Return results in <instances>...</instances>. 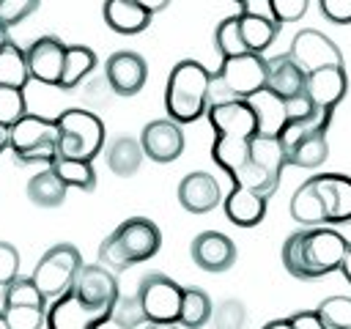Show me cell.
<instances>
[{
    "label": "cell",
    "mask_w": 351,
    "mask_h": 329,
    "mask_svg": "<svg viewBox=\"0 0 351 329\" xmlns=\"http://www.w3.org/2000/svg\"><path fill=\"white\" fill-rule=\"evenodd\" d=\"M206 118L214 129L211 159L230 175L233 189H241L250 175V143L258 134V118L247 99L211 101Z\"/></svg>",
    "instance_id": "cell-1"
},
{
    "label": "cell",
    "mask_w": 351,
    "mask_h": 329,
    "mask_svg": "<svg viewBox=\"0 0 351 329\" xmlns=\"http://www.w3.org/2000/svg\"><path fill=\"white\" fill-rule=\"evenodd\" d=\"M346 236L332 225H318L307 230H296L282 244V266L296 280H315L340 269L346 255Z\"/></svg>",
    "instance_id": "cell-2"
},
{
    "label": "cell",
    "mask_w": 351,
    "mask_h": 329,
    "mask_svg": "<svg viewBox=\"0 0 351 329\" xmlns=\"http://www.w3.org/2000/svg\"><path fill=\"white\" fill-rule=\"evenodd\" d=\"M208 104H211V71L192 58L178 60L170 69L165 85V107L170 121L192 123L200 115H206Z\"/></svg>",
    "instance_id": "cell-3"
},
{
    "label": "cell",
    "mask_w": 351,
    "mask_h": 329,
    "mask_svg": "<svg viewBox=\"0 0 351 329\" xmlns=\"http://www.w3.org/2000/svg\"><path fill=\"white\" fill-rule=\"evenodd\" d=\"M162 247V230L148 217H129L101 244L99 263L110 271H123L134 263L154 258Z\"/></svg>",
    "instance_id": "cell-4"
},
{
    "label": "cell",
    "mask_w": 351,
    "mask_h": 329,
    "mask_svg": "<svg viewBox=\"0 0 351 329\" xmlns=\"http://www.w3.org/2000/svg\"><path fill=\"white\" fill-rule=\"evenodd\" d=\"M332 115L335 112H315L310 118L288 121L277 132L280 148L285 154V164H293V167H318V164L326 162V156H329L326 132L332 126Z\"/></svg>",
    "instance_id": "cell-5"
},
{
    "label": "cell",
    "mask_w": 351,
    "mask_h": 329,
    "mask_svg": "<svg viewBox=\"0 0 351 329\" xmlns=\"http://www.w3.org/2000/svg\"><path fill=\"white\" fill-rule=\"evenodd\" d=\"M58 156L93 162L104 148V123L96 112L71 107L63 110L58 118Z\"/></svg>",
    "instance_id": "cell-6"
},
{
    "label": "cell",
    "mask_w": 351,
    "mask_h": 329,
    "mask_svg": "<svg viewBox=\"0 0 351 329\" xmlns=\"http://www.w3.org/2000/svg\"><path fill=\"white\" fill-rule=\"evenodd\" d=\"M266 88V58L263 55H233L222 58L219 69L211 74L214 101L252 99Z\"/></svg>",
    "instance_id": "cell-7"
},
{
    "label": "cell",
    "mask_w": 351,
    "mask_h": 329,
    "mask_svg": "<svg viewBox=\"0 0 351 329\" xmlns=\"http://www.w3.org/2000/svg\"><path fill=\"white\" fill-rule=\"evenodd\" d=\"M8 148L14 151L16 162H41V164H52V159L58 156V123L55 118H41L33 112H25L8 132Z\"/></svg>",
    "instance_id": "cell-8"
},
{
    "label": "cell",
    "mask_w": 351,
    "mask_h": 329,
    "mask_svg": "<svg viewBox=\"0 0 351 329\" xmlns=\"http://www.w3.org/2000/svg\"><path fill=\"white\" fill-rule=\"evenodd\" d=\"M80 269H82L80 249L74 244H55L38 258L30 280L36 282L38 293L47 302H52V299H58V296H63L66 291L74 288V280H77Z\"/></svg>",
    "instance_id": "cell-9"
},
{
    "label": "cell",
    "mask_w": 351,
    "mask_h": 329,
    "mask_svg": "<svg viewBox=\"0 0 351 329\" xmlns=\"http://www.w3.org/2000/svg\"><path fill=\"white\" fill-rule=\"evenodd\" d=\"M137 299L145 315V324H176L181 310L184 288L162 271H148L137 282Z\"/></svg>",
    "instance_id": "cell-10"
},
{
    "label": "cell",
    "mask_w": 351,
    "mask_h": 329,
    "mask_svg": "<svg viewBox=\"0 0 351 329\" xmlns=\"http://www.w3.org/2000/svg\"><path fill=\"white\" fill-rule=\"evenodd\" d=\"M3 313L11 329H41L47 324V299L30 277H16L3 288Z\"/></svg>",
    "instance_id": "cell-11"
},
{
    "label": "cell",
    "mask_w": 351,
    "mask_h": 329,
    "mask_svg": "<svg viewBox=\"0 0 351 329\" xmlns=\"http://www.w3.org/2000/svg\"><path fill=\"white\" fill-rule=\"evenodd\" d=\"M110 313L112 307L88 304L74 291H66L47 307V329H99L110 321Z\"/></svg>",
    "instance_id": "cell-12"
},
{
    "label": "cell",
    "mask_w": 351,
    "mask_h": 329,
    "mask_svg": "<svg viewBox=\"0 0 351 329\" xmlns=\"http://www.w3.org/2000/svg\"><path fill=\"white\" fill-rule=\"evenodd\" d=\"M291 60L304 71H315V69H324V66H343V52L340 47L321 30L315 27H304L293 36L291 41V49H288Z\"/></svg>",
    "instance_id": "cell-13"
},
{
    "label": "cell",
    "mask_w": 351,
    "mask_h": 329,
    "mask_svg": "<svg viewBox=\"0 0 351 329\" xmlns=\"http://www.w3.org/2000/svg\"><path fill=\"white\" fill-rule=\"evenodd\" d=\"M140 148L156 164H167V162L178 159L184 154V132H181V123H176L170 118L148 121L143 126V134H140Z\"/></svg>",
    "instance_id": "cell-14"
},
{
    "label": "cell",
    "mask_w": 351,
    "mask_h": 329,
    "mask_svg": "<svg viewBox=\"0 0 351 329\" xmlns=\"http://www.w3.org/2000/svg\"><path fill=\"white\" fill-rule=\"evenodd\" d=\"M346 93H348L346 66H324L304 74V96L321 112H335V107L346 99Z\"/></svg>",
    "instance_id": "cell-15"
},
{
    "label": "cell",
    "mask_w": 351,
    "mask_h": 329,
    "mask_svg": "<svg viewBox=\"0 0 351 329\" xmlns=\"http://www.w3.org/2000/svg\"><path fill=\"white\" fill-rule=\"evenodd\" d=\"M189 255L200 271L222 274L236 263V244L230 241V236H225L219 230H203L192 239Z\"/></svg>",
    "instance_id": "cell-16"
},
{
    "label": "cell",
    "mask_w": 351,
    "mask_h": 329,
    "mask_svg": "<svg viewBox=\"0 0 351 329\" xmlns=\"http://www.w3.org/2000/svg\"><path fill=\"white\" fill-rule=\"evenodd\" d=\"M104 77L110 82V88L118 96H134L143 90L145 80H148V63L140 52L132 49H121L112 52L104 63Z\"/></svg>",
    "instance_id": "cell-17"
},
{
    "label": "cell",
    "mask_w": 351,
    "mask_h": 329,
    "mask_svg": "<svg viewBox=\"0 0 351 329\" xmlns=\"http://www.w3.org/2000/svg\"><path fill=\"white\" fill-rule=\"evenodd\" d=\"M27 71L30 80L44 82V85H60V74H63V58H66V44L58 36H41L36 38L27 49Z\"/></svg>",
    "instance_id": "cell-18"
},
{
    "label": "cell",
    "mask_w": 351,
    "mask_h": 329,
    "mask_svg": "<svg viewBox=\"0 0 351 329\" xmlns=\"http://www.w3.org/2000/svg\"><path fill=\"white\" fill-rule=\"evenodd\" d=\"M326 214V225L351 222V175L343 173H318L310 175Z\"/></svg>",
    "instance_id": "cell-19"
},
{
    "label": "cell",
    "mask_w": 351,
    "mask_h": 329,
    "mask_svg": "<svg viewBox=\"0 0 351 329\" xmlns=\"http://www.w3.org/2000/svg\"><path fill=\"white\" fill-rule=\"evenodd\" d=\"M71 291L80 299H85L88 304H96V307H112L121 296L115 274L110 269H104L101 263H82Z\"/></svg>",
    "instance_id": "cell-20"
},
{
    "label": "cell",
    "mask_w": 351,
    "mask_h": 329,
    "mask_svg": "<svg viewBox=\"0 0 351 329\" xmlns=\"http://www.w3.org/2000/svg\"><path fill=\"white\" fill-rule=\"evenodd\" d=\"M176 195H178L181 208H186L189 214H208V211L217 208L219 200H222L219 181H217L211 173H203V170L186 173V175L178 181Z\"/></svg>",
    "instance_id": "cell-21"
},
{
    "label": "cell",
    "mask_w": 351,
    "mask_h": 329,
    "mask_svg": "<svg viewBox=\"0 0 351 329\" xmlns=\"http://www.w3.org/2000/svg\"><path fill=\"white\" fill-rule=\"evenodd\" d=\"M277 99H293L304 93V71L291 60V55L266 58V88Z\"/></svg>",
    "instance_id": "cell-22"
},
{
    "label": "cell",
    "mask_w": 351,
    "mask_h": 329,
    "mask_svg": "<svg viewBox=\"0 0 351 329\" xmlns=\"http://www.w3.org/2000/svg\"><path fill=\"white\" fill-rule=\"evenodd\" d=\"M101 16L104 25L121 36H137L151 25V14L134 0H104Z\"/></svg>",
    "instance_id": "cell-23"
},
{
    "label": "cell",
    "mask_w": 351,
    "mask_h": 329,
    "mask_svg": "<svg viewBox=\"0 0 351 329\" xmlns=\"http://www.w3.org/2000/svg\"><path fill=\"white\" fill-rule=\"evenodd\" d=\"M239 19V36H241V44L247 52L252 55H261L266 52V47L277 38L280 33V25L274 19H266V16H255V14H236Z\"/></svg>",
    "instance_id": "cell-24"
},
{
    "label": "cell",
    "mask_w": 351,
    "mask_h": 329,
    "mask_svg": "<svg viewBox=\"0 0 351 329\" xmlns=\"http://www.w3.org/2000/svg\"><path fill=\"white\" fill-rule=\"evenodd\" d=\"M143 148H140V140L134 137H118L107 145V167L121 175V178H129L140 170L143 164Z\"/></svg>",
    "instance_id": "cell-25"
},
{
    "label": "cell",
    "mask_w": 351,
    "mask_h": 329,
    "mask_svg": "<svg viewBox=\"0 0 351 329\" xmlns=\"http://www.w3.org/2000/svg\"><path fill=\"white\" fill-rule=\"evenodd\" d=\"M291 217L304 225V228H318V225H326V214H324V203L313 186V181L307 178L291 197Z\"/></svg>",
    "instance_id": "cell-26"
},
{
    "label": "cell",
    "mask_w": 351,
    "mask_h": 329,
    "mask_svg": "<svg viewBox=\"0 0 351 329\" xmlns=\"http://www.w3.org/2000/svg\"><path fill=\"white\" fill-rule=\"evenodd\" d=\"M96 69V52L90 47L82 44H71L66 47V58H63V74H60V85L63 90L80 85L90 71Z\"/></svg>",
    "instance_id": "cell-27"
},
{
    "label": "cell",
    "mask_w": 351,
    "mask_h": 329,
    "mask_svg": "<svg viewBox=\"0 0 351 329\" xmlns=\"http://www.w3.org/2000/svg\"><path fill=\"white\" fill-rule=\"evenodd\" d=\"M27 82H30V71H27L25 49H19V47L8 38V41L0 47V85L25 90Z\"/></svg>",
    "instance_id": "cell-28"
},
{
    "label": "cell",
    "mask_w": 351,
    "mask_h": 329,
    "mask_svg": "<svg viewBox=\"0 0 351 329\" xmlns=\"http://www.w3.org/2000/svg\"><path fill=\"white\" fill-rule=\"evenodd\" d=\"M63 197H66V184L49 167L27 181V200L36 203L38 208H55L63 203Z\"/></svg>",
    "instance_id": "cell-29"
},
{
    "label": "cell",
    "mask_w": 351,
    "mask_h": 329,
    "mask_svg": "<svg viewBox=\"0 0 351 329\" xmlns=\"http://www.w3.org/2000/svg\"><path fill=\"white\" fill-rule=\"evenodd\" d=\"M211 299L206 291L200 288H184V296H181V310H178V326L184 329H200L211 321Z\"/></svg>",
    "instance_id": "cell-30"
},
{
    "label": "cell",
    "mask_w": 351,
    "mask_h": 329,
    "mask_svg": "<svg viewBox=\"0 0 351 329\" xmlns=\"http://www.w3.org/2000/svg\"><path fill=\"white\" fill-rule=\"evenodd\" d=\"M49 170L66 184V186H77L82 192H93L96 189V170L93 162H82V159H66V156H55Z\"/></svg>",
    "instance_id": "cell-31"
},
{
    "label": "cell",
    "mask_w": 351,
    "mask_h": 329,
    "mask_svg": "<svg viewBox=\"0 0 351 329\" xmlns=\"http://www.w3.org/2000/svg\"><path fill=\"white\" fill-rule=\"evenodd\" d=\"M315 315L326 329H351V296H326Z\"/></svg>",
    "instance_id": "cell-32"
},
{
    "label": "cell",
    "mask_w": 351,
    "mask_h": 329,
    "mask_svg": "<svg viewBox=\"0 0 351 329\" xmlns=\"http://www.w3.org/2000/svg\"><path fill=\"white\" fill-rule=\"evenodd\" d=\"M214 44H217V52L222 58H233V55H250L241 44V36H239V19L236 14L233 16H225L217 30H214Z\"/></svg>",
    "instance_id": "cell-33"
},
{
    "label": "cell",
    "mask_w": 351,
    "mask_h": 329,
    "mask_svg": "<svg viewBox=\"0 0 351 329\" xmlns=\"http://www.w3.org/2000/svg\"><path fill=\"white\" fill-rule=\"evenodd\" d=\"M214 329H244L247 326V307L239 299H222L211 310Z\"/></svg>",
    "instance_id": "cell-34"
},
{
    "label": "cell",
    "mask_w": 351,
    "mask_h": 329,
    "mask_svg": "<svg viewBox=\"0 0 351 329\" xmlns=\"http://www.w3.org/2000/svg\"><path fill=\"white\" fill-rule=\"evenodd\" d=\"M27 112V101H25V90L19 88H5L0 85V129L8 132L22 115Z\"/></svg>",
    "instance_id": "cell-35"
},
{
    "label": "cell",
    "mask_w": 351,
    "mask_h": 329,
    "mask_svg": "<svg viewBox=\"0 0 351 329\" xmlns=\"http://www.w3.org/2000/svg\"><path fill=\"white\" fill-rule=\"evenodd\" d=\"M110 321H112L115 326H121V329H134V326H143V324H145V315H143V307H140L137 293L118 296V302L112 304Z\"/></svg>",
    "instance_id": "cell-36"
},
{
    "label": "cell",
    "mask_w": 351,
    "mask_h": 329,
    "mask_svg": "<svg viewBox=\"0 0 351 329\" xmlns=\"http://www.w3.org/2000/svg\"><path fill=\"white\" fill-rule=\"evenodd\" d=\"M38 3L41 0H0V25L11 30L22 19H27L38 8Z\"/></svg>",
    "instance_id": "cell-37"
},
{
    "label": "cell",
    "mask_w": 351,
    "mask_h": 329,
    "mask_svg": "<svg viewBox=\"0 0 351 329\" xmlns=\"http://www.w3.org/2000/svg\"><path fill=\"white\" fill-rule=\"evenodd\" d=\"M307 3H310V0H269V5H271V19H274L277 25L296 22V19L304 16Z\"/></svg>",
    "instance_id": "cell-38"
},
{
    "label": "cell",
    "mask_w": 351,
    "mask_h": 329,
    "mask_svg": "<svg viewBox=\"0 0 351 329\" xmlns=\"http://www.w3.org/2000/svg\"><path fill=\"white\" fill-rule=\"evenodd\" d=\"M19 277V252L14 244L0 241V288L11 285Z\"/></svg>",
    "instance_id": "cell-39"
},
{
    "label": "cell",
    "mask_w": 351,
    "mask_h": 329,
    "mask_svg": "<svg viewBox=\"0 0 351 329\" xmlns=\"http://www.w3.org/2000/svg\"><path fill=\"white\" fill-rule=\"evenodd\" d=\"M324 19L335 25H351V0H318Z\"/></svg>",
    "instance_id": "cell-40"
},
{
    "label": "cell",
    "mask_w": 351,
    "mask_h": 329,
    "mask_svg": "<svg viewBox=\"0 0 351 329\" xmlns=\"http://www.w3.org/2000/svg\"><path fill=\"white\" fill-rule=\"evenodd\" d=\"M291 324H293V329H326V326L318 321L315 310H302V313H293V315H291Z\"/></svg>",
    "instance_id": "cell-41"
},
{
    "label": "cell",
    "mask_w": 351,
    "mask_h": 329,
    "mask_svg": "<svg viewBox=\"0 0 351 329\" xmlns=\"http://www.w3.org/2000/svg\"><path fill=\"white\" fill-rule=\"evenodd\" d=\"M236 3L241 5L239 14H255V16L271 19V5H269V0H236Z\"/></svg>",
    "instance_id": "cell-42"
},
{
    "label": "cell",
    "mask_w": 351,
    "mask_h": 329,
    "mask_svg": "<svg viewBox=\"0 0 351 329\" xmlns=\"http://www.w3.org/2000/svg\"><path fill=\"white\" fill-rule=\"evenodd\" d=\"M134 3H137V5H143L151 16H154V14H159V11H165V8L170 5V0H134Z\"/></svg>",
    "instance_id": "cell-43"
},
{
    "label": "cell",
    "mask_w": 351,
    "mask_h": 329,
    "mask_svg": "<svg viewBox=\"0 0 351 329\" xmlns=\"http://www.w3.org/2000/svg\"><path fill=\"white\" fill-rule=\"evenodd\" d=\"M340 274H343L346 282L351 285V244L346 247V255H343V260H340Z\"/></svg>",
    "instance_id": "cell-44"
},
{
    "label": "cell",
    "mask_w": 351,
    "mask_h": 329,
    "mask_svg": "<svg viewBox=\"0 0 351 329\" xmlns=\"http://www.w3.org/2000/svg\"><path fill=\"white\" fill-rule=\"evenodd\" d=\"M261 329H293V324H291V318H274Z\"/></svg>",
    "instance_id": "cell-45"
},
{
    "label": "cell",
    "mask_w": 351,
    "mask_h": 329,
    "mask_svg": "<svg viewBox=\"0 0 351 329\" xmlns=\"http://www.w3.org/2000/svg\"><path fill=\"white\" fill-rule=\"evenodd\" d=\"M145 329H184V326H178V324H148Z\"/></svg>",
    "instance_id": "cell-46"
},
{
    "label": "cell",
    "mask_w": 351,
    "mask_h": 329,
    "mask_svg": "<svg viewBox=\"0 0 351 329\" xmlns=\"http://www.w3.org/2000/svg\"><path fill=\"white\" fill-rule=\"evenodd\" d=\"M5 148H8V137H5V132L0 129V154H3Z\"/></svg>",
    "instance_id": "cell-47"
},
{
    "label": "cell",
    "mask_w": 351,
    "mask_h": 329,
    "mask_svg": "<svg viewBox=\"0 0 351 329\" xmlns=\"http://www.w3.org/2000/svg\"><path fill=\"white\" fill-rule=\"evenodd\" d=\"M0 329H11V324H8V318H5L3 310H0Z\"/></svg>",
    "instance_id": "cell-48"
},
{
    "label": "cell",
    "mask_w": 351,
    "mask_h": 329,
    "mask_svg": "<svg viewBox=\"0 0 351 329\" xmlns=\"http://www.w3.org/2000/svg\"><path fill=\"white\" fill-rule=\"evenodd\" d=\"M5 41H8V27H3V25H0V47H3Z\"/></svg>",
    "instance_id": "cell-49"
}]
</instances>
